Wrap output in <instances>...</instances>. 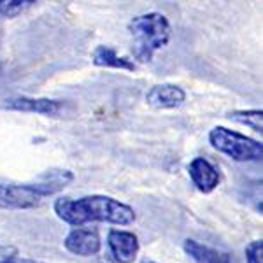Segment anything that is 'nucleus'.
Masks as SVG:
<instances>
[{"mask_svg": "<svg viewBox=\"0 0 263 263\" xmlns=\"http://www.w3.org/2000/svg\"><path fill=\"white\" fill-rule=\"evenodd\" d=\"M53 211L63 223L76 228L93 221L111 223L118 227H130L135 221L134 207L107 195H86L81 198L62 197L54 200Z\"/></svg>", "mask_w": 263, "mask_h": 263, "instance_id": "obj_1", "label": "nucleus"}, {"mask_svg": "<svg viewBox=\"0 0 263 263\" xmlns=\"http://www.w3.org/2000/svg\"><path fill=\"white\" fill-rule=\"evenodd\" d=\"M128 33L134 58L141 63H149L171 42V21L162 12H144L130 20Z\"/></svg>", "mask_w": 263, "mask_h": 263, "instance_id": "obj_2", "label": "nucleus"}, {"mask_svg": "<svg viewBox=\"0 0 263 263\" xmlns=\"http://www.w3.org/2000/svg\"><path fill=\"white\" fill-rule=\"evenodd\" d=\"M209 144L216 151L239 163L261 162L263 158V144L260 141L227 126H214L209 132Z\"/></svg>", "mask_w": 263, "mask_h": 263, "instance_id": "obj_3", "label": "nucleus"}, {"mask_svg": "<svg viewBox=\"0 0 263 263\" xmlns=\"http://www.w3.org/2000/svg\"><path fill=\"white\" fill-rule=\"evenodd\" d=\"M2 109L16 112H30L41 114V116L57 118L63 112V102L54 99H46V97H27V95H16L9 97L0 104Z\"/></svg>", "mask_w": 263, "mask_h": 263, "instance_id": "obj_4", "label": "nucleus"}, {"mask_svg": "<svg viewBox=\"0 0 263 263\" xmlns=\"http://www.w3.org/2000/svg\"><path fill=\"white\" fill-rule=\"evenodd\" d=\"M41 202L42 195L37 192L32 182H25V184H0V209H33Z\"/></svg>", "mask_w": 263, "mask_h": 263, "instance_id": "obj_5", "label": "nucleus"}, {"mask_svg": "<svg viewBox=\"0 0 263 263\" xmlns=\"http://www.w3.org/2000/svg\"><path fill=\"white\" fill-rule=\"evenodd\" d=\"M107 248L116 263H134L139 254L141 244L134 232L112 228L107 233Z\"/></svg>", "mask_w": 263, "mask_h": 263, "instance_id": "obj_6", "label": "nucleus"}, {"mask_svg": "<svg viewBox=\"0 0 263 263\" xmlns=\"http://www.w3.org/2000/svg\"><path fill=\"white\" fill-rule=\"evenodd\" d=\"M65 249L76 256H95L102 249L100 235L95 228H72L63 239Z\"/></svg>", "mask_w": 263, "mask_h": 263, "instance_id": "obj_7", "label": "nucleus"}, {"mask_svg": "<svg viewBox=\"0 0 263 263\" xmlns=\"http://www.w3.org/2000/svg\"><path fill=\"white\" fill-rule=\"evenodd\" d=\"M186 91L181 86L172 83H162L155 84L146 93V104L156 111H171L177 109L184 104Z\"/></svg>", "mask_w": 263, "mask_h": 263, "instance_id": "obj_8", "label": "nucleus"}, {"mask_svg": "<svg viewBox=\"0 0 263 263\" xmlns=\"http://www.w3.org/2000/svg\"><path fill=\"white\" fill-rule=\"evenodd\" d=\"M188 174H190V179H192L193 186L203 195L213 193L219 186V181H221L218 168H216L207 158H202V156H197V158H193L192 162H190Z\"/></svg>", "mask_w": 263, "mask_h": 263, "instance_id": "obj_9", "label": "nucleus"}, {"mask_svg": "<svg viewBox=\"0 0 263 263\" xmlns=\"http://www.w3.org/2000/svg\"><path fill=\"white\" fill-rule=\"evenodd\" d=\"M91 62L93 65L105 67V69H118V70H128V72H134L137 69L134 60H130L128 57H121L112 46H105V44H100L93 49Z\"/></svg>", "mask_w": 263, "mask_h": 263, "instance_id": "obj_10", "label": "nucleus"}, {"mask_svg": "<svg viewBox=\"0 0 263 263\" xmlns=\"http://www.w3.org/2000/svg\"><path fill=\"white\" fill-rule=\"evenodd\" d=\"M72 181H74V174L70 171H67V168H53V171L41 174L35 181H32V184L35 186V190L44 198L60 192L67 184H70Z\"/></svg>", "mask_w": 263, "mask_h": 263, "instance_id": "obj_11", "label": "nucleus"}, {"mask_svg": "<svg viewBox=\"0 0 263 263\" xmlns=\"http://www.w3.org/2000/svg\"><path fill=\"white\" fill-rule=\"evenodd\" d=\"M182 248L195 263H232V256L228 253L202 244L195 239H186Z\"/></svg>", "mask_w": 263, "mask_h": 263, "instance_id": "obj_12", "label": "nucleus"}, {"mask_svg": "<svg viewBox=\"0 0 263 263\" xmlns=\"http://www.w3.org/2000/svg\"><path fill=\"white\" fill-rule=\"evenodd\" d=\"M228 120L239 123L242 126H249L251 130L261 134L263 130V111L261 109H240V111H232L228 112Z\"/></svg>", "mask_w": 263, "mask_h": 263, "instance_id": "obj_13", "label": "nucleus"}, {"mask_svg": "<svg viewBox=\"0 0 263 263\" xmlns=\"http://www.w3.org/2000/svg\"><path fill=\"white\" fill-rule=\"evenodd\" d=\"M33 0H0V16L4 18H16L21 12L30 9Z\"/></svg>", "mask_w": 263, "mask_h": 263, "instance_id": "obj_14", "label": "nucleus"}, {"mask_svg": "<svg viewBox=\"0 0 263 263\" xmlns=\"http://www.w3.org/2000/svg\"><path fill=\"white\" fill-rule=\"evenodd\" d=\"M263 254V240H253L246 246V263H263L261 261Z\"/></svg>", "mask_w": 263, "mask_h": 263, "instance_id": "obj_15", "label": "nucleus"}, {"mask_svg": "<svg viewBox=\"0 0 263 263\" xmlns=\"http://www.w3.org/2000/svg\"><path fill=\"white\" fill-rule=\"evenodd\" d=\"M14 254H18V249L16 248H12V246H0V263L7 260V258L14 256Z\"/></svg>", "mask_w": 263, "mask_h": 263, "instance_id": "obj_16", "label": "nucleus"}, {"mask_svg": "<svg viewBox=\"0 0 263 263\" xmlns=\"http://www.w3.org/2000/svg\"><path fill=\"white\" fill-rule=\"evenodd\" d=\"M2 263H44V261L30 260V258H21V256H18V254H14V256L7 258V260H4Z\"/></svg>", "mask_w": 263, "mask_h": 263, "instance_id": "obj_17", "label": "nucleus"}, {"mask_svg": "<svg viewBox=\"0 0 263 263\" xmlns=\"http://www.w3.org/2000/svg\"><path fill=\"white\" fill-rule=\"evenodd\" d=\"M142 263H156V261H151V260H144Z\"/></svg>", "mask_w": 263, "mask_h": 263, "instance_id": "obj_18", "label": "nucleus"}, {"mask_svg": "<svg viewBox=\"0 0 263 263\" xmlns=\"http://www.w3.org/2000/svg\"><path fill=\"white\" fill-rule=\"evenodd\" d=\"M0 74H2V63H0Z\"/></svg>", "mask_w": 263, "mask_h": 263, "instance_id": "obj_19", "label": "nucleus"}]
</instances>
